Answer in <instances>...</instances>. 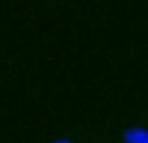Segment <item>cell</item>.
<instances>
[{"instance_id":"cell-1","label":"cell","mask_w":148,"mask_h":143,"mask_svg":"<svg viewBox=\"0 0 148 143\" xmlns=\"http://www.w3.org/2000/svg\"><path fill=\"white\" fill-rule=\"evenodd\" d=\"M123 143H148V129L142 126L129 129L123 135Z\"/></svg>"},{"instance_id":"cell-2","label":"cell","mask_w":148,"mask_h":143,"mask_svg":"<svg viewBox=\"0 0 148 143\" xmlns=\"http://www.w3.org/2000/svg\"><path fill=\"white\" fill-rule=\"evenodd\" d=\"M51 143H72V142L68 141V139H56V141H53Z\"/></svg>"}]
</instances>
